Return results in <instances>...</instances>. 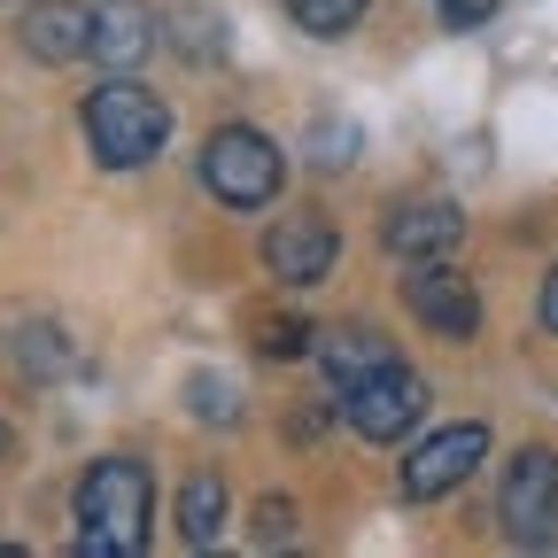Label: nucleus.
Listing matches in <instances>:
<instances>
[{"label": "nucleus", "instance_id": "4", "mask_svg": "<svg viewBox=\"0 0 558 558\" xmlns=\"http://www.w3.org/2000/svg\"><path fill=\"white\" fill-rule=\"evenodd\" d=\"M341 396V418L357 427L365 442H403L411 427H418V411H427V380H418L411 365H373L365 380H349V388H333Z\"/></svg>", "mask_w": 558, "mask_h": 558}, {"label": "nucleus", "instance_id": "7", "mask_svg": "<svg viewBox=\"0 0 558 558\" xmlns=\"http://www.w3.org/2000/svg\"><path fill=\"white\" fill-rule=\"evenodd\" d=\"M481 458H488V427H481V418H458V427L427 435V442L403 458V497H418V505L450 497L458 481H473V465H481Z\"/></svg>", "mask_w": 558, "mask_h": 558}, {"label": "nucleus", "instance_id": "16", "mask_svg": "<svg viewBox=\"0 0 558 558\" xmlns=\"http://www.w3.org/2000/svg\"><path fill=\"white\" fill-rule=\"evenodd\" d=\"M349 148H357V132H349V124L311 132V163H326V171H341V163H349Z\"/></svg>", "mask_w": 558, "mask_h": 558}, {"label": "nucleus", "instance_id": "14", "mask_svg": "<svg viewBox=\"0 0 558 558\" xmlns=\"http://www.w3.org/2000/svg\"><path fill=\"white\" fill-rule=\"evenodd\" d=\"M288 16H295L311 39H341V32H357L365 0H288Z\"/></svg>", "mask_w": 558, "mask_h": 558}, {"label": "nucleus", "instance_id": "20", "mask_svg": "<svg viewBox=\"0 0 558 558\" xmlns=\"http://www.w3.org/2000/svg\"><path fill=\"white\" fill-rule=\"evenodd\" d=\"M535 311H543V326L558 333V264H550V279H543V303H535Z\"/></svg>", "mask_w": 558, "mask_h": 558}, {"label": "nucleus", "instance_id": "6", "mask_svg": "<svg viewBox=\"0 0 558 558\" xmlns=\"http://www.w3.org/2000/svg\"><path fill=\"white\" fill-rule=\"evenodd\" d=\"M403 311H411L418 326H435L442 341H473V333H481V295H473V279L450 271L442 256H418V264L403 271Z\"/></svg>", "mask_w": 558, "mask_h": 558}, {"label": "nucleus", "instance_id": "21", "mask_svg": "<svg viewBox=\"0 0 558 558\" xmlns=\"http://www.w3.org/2000/svg\"><path fill=\"white\" fill-rule=\"evenodd\" d=\"M9 450H16V435H9V418H0V458H9Z\"/></svg>", "mask_w": 558, "mask_h": 558}, {"label": "nucleus", "instance_id": "11", "mask_svg": "<svg viewBox=\"0 0 558 558\" xmlns=\"http://www.w3.org/2000/svg\"><path fill=\"white\" fill-rule=\"evenodd\" d=\"M94 39V9H78V0H39V9L24 16V47L39 62H70V54H86Z\"/></svg>", "mask_w": 558, "mask_h": 558}, {"label": "nucleus", "instance_id": "19", "mask_svg": "<svg viewBox=\"0 0 558 558\" xmlns=\"http://www.w3.org/2000/svg\"><path fill=\"white\" fill-rule=\"evenodd\" d=\"M194 411L202 418H233L241 403H226V380H194Z\"/></svg>", "mask_w": 558, "mask_h": 558}, {"label": "nucleus", "instance_id": "2", "mask_svg": "<svg viewBox=\"0 0 558 558\" xmlns=\"http://www.w3.org/2000/svg\"><path fill=\"white\" fill-rule=\"evenodd\" d=\"M86 140H94V163L140 171V163H156V148L171 140V109H163L148 86H132L124 70H117L109 86L86 94Z\"/></svg>", "mask_w": 558, "mask_h": 558}, {"label": "nucleus", "instance_id": "9", "mask_svg": "<svg viewBox=\"0 0 558 558\" xmlns=\"http://www.w3.org/2000/svg\"><path fill=\"white\" fill-rule=\"evenodd\" d=\"M458 233H465L458 202H396V209H388V226H380L388 256H403V264H418V256H450Z\"/></svg>", "mask_w": 558, "mask_h": 558}, {"label": "nucleus", "instance_id": "12", "mask_svg": "<svg viewBox=\"0 0 558 558\" xmlns=\"http://www.w3.org/2000/svg\"><path fill=\"white\" fill-rule=\"evenodd\" d=\"M396 357V349L373 333V326H326L318 333V365H326V380L333 388H349V380H365L373 365H388Z\"/></svg>", "mask_w": 558, "mask_h": 558}, {"label": "nucleus", "instance_id": "3", "mask_svg": "<svg viewBox=\"0 0 558 558\" xmlns=\"http://www.w3.org/2000/svg\"><path fill=\"white\" fill-rule=\"evenodd\" d=\"M279 179H288V163H279L271 132H256V124H218V132H209L202 186L218 194L226 209H264V202L279 194Z\"/></svg>", "mask_w": 558, "mask_h": 558}, {"label": "nucleus", "instance_id": "1", "mask_svg": "<svg viewBox=\"0 0 558 558\" xmlns=\"http://www.w3.org/2000/svg\"><path fill=\"white\" fill-rule=\"evenodd\" d=\"M78 550L86 558H132L148 550V465L140 458H94L78 481Z\"/></svg>", "mask_w": 558, "mask_h": 558}, {"label": "nucleus", "instance_id": "18", "mask_svg": "<svg viewBox=\"0 0 558 558\" xmlns=\"http://www.w3.org/2000/svg\"><path fill=\"white\" fill-rule=\"evenodd\" d=\"M435 9H442V24H450V32H473V24L497 16V0H435Z\"/></svg>", "mask_w": 558, "mask_h": 558}, {"label": "nucleus", "instance_id": "8", "mask_svg": "<svg viewBox=\"0 0 558 558\" xmlns=\"http://www.w3.org/2000/svg\"><path fill=\"white\" fill-rule=\"evenodd\" d=\"M333 256H341V233L318 218V209H295V218H279L264 233V264H271L279 288H318L333 271Z\"/></svg>", "mask_w": 558, "mask_h": 558}, {"label": "nucleus", "instance_id": "13", "mask_svg": "<svg viewBox=\"0 0 558 558\" xmlns=\"http://www.w3.org/2000/svg\"><path fill=\"white\" fill-rule=\"evenodd\" d=\"M218 527H226V481H218V473H194V481L179 488V535H186L194 550H209V543H218Z\"/></svg>", "mask_w": 558, "mask_h": 558}, {"label": "nucleus", "instance_id": "15", "mask_svg": "<svg viewBox=\"0 0 558 558\" xmlns=\"http://www.w3.org/2000/svg\"><path fill=\"white\" fill-rule=\"evenodd\" d=\"M256 349H264V357H303V349H318V341H311L303 318H264V341Z\"/></svg>", "mask_w": 558, "mask_h": 558}, {"label": "nucleus", "instance_id": "10", "mask_svg": "<svg viewBox=\"0 0 558 558\" xmlns=\"http://www.w3.org/2000/svg\"><path fill=\"white\" fill-rule=\"evenodd\" d=\"M148 47H156V16L140 9V0H101V9H94V39H86V54H94L101 70H132Z\"/></svg>", "mask_w": 558, "mask_h": 558}, {"label": "nucleus", "instance_id": "17", "mask_svg": "<svg viewBox=\"0 0 558 558\" xmlns=\"http://www.w3.org/2000/svg\"><path fill=\"white\" fill-rule=\"evenodd\" d=\"M256 535H264V543H288V535H295V505H288V497H264V505H256Z\"/></svg>", "mask_w": 558, "mask_h": 558}, {"label": "nucleus", "instance_id": "5", "mask_svg": "<svg viewBox=\"0 0 558 558\" xmlns=\"http://www.w3.org/2000/svg\"><path fill=\"white\" fill-rule=\"evenodd\" d=\"M497 520H505V535L527 543V550H550V543H558V458H550L543 442L520 450V458L505 465Z\"/></svg>", "mask_w": 558, "mask_h": 558}]
</instances>
